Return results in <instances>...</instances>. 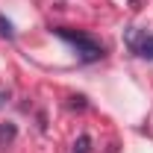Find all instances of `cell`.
I'll return each mask as SVG.
<instances>
[{
  "label": "cell",
  "instance_id": "cell-1",
  "mask_svg": "<svg viewBox=\"0 0 153 153\" xmlns=\"http://www.w3.org/2000/svg\"><path fill=\"white\" fill-rule=\"evenodd\" d=\"M62 41H68L71 47L76 50V56L82 59V62H97V59H103V44L94 41L91 36H85V33H79V30H68V27H56L53 30Z\"/></svg>",
  "mask_w": 153,
  "mask_h": 153
},
{
  "label": "cell",
  "instance_id": "cell-2",
  "mask_svg": "<svg viewBox=\"0 0 153 153\" xmlns=\"http://www.w3.org/2000/svg\"><path fill=\"white\" fill-rule=\"evenodd\" d=\"M127 44H130V50L138 53L141 59H150L153 62V36L150 33H144V30H127Z\"/></svg>",
  "mask_w": 153,
  "mask_h": 153
},
{
  "label": "cell",
  "instance_id": "cell-3",
  "mask_svg": "<svg viewBox=\"0 0 153 153\" xmlns=\"http://www.w3.org/2000/svg\"><path fill=\"white\" fill-rule=\"evenodd\" d=\"M88 150H91V138L88 135H79L74 141V153H88Z\"/></svg>",
  "mask_w": 153,
  "mask_h": 153
},
{
  "label": "cell",
  "instance_id": "cell-4",
  "mask_svg": "<svg viewBox=\"0 0 153 153\" xmlns=\"http://www.w3.org/2000/svg\"><path fill=\"white\" fill-rule=\"evenodd\" d=\"M15 138V124H3L0 127V141H12Z\"/></svg>",
  "mask_w": 153,
  "mask_h": 153
},
{
  "label": "cell",
  "instance_id": "cell-5",
  "mask_svg": "<svg viewBox=\"0 0 153 153\" xmlns=\"http://www.w3.org/2000/svg\"><path fill=\"white\" fill-rule=\"evenodd\" d=\"M0 36H3V38H12V36H15V30H12V21H6L3 15H0Z\"/></svg>",
  "mask_w": 153,
  "mask_h": 153
}]
</instances>
